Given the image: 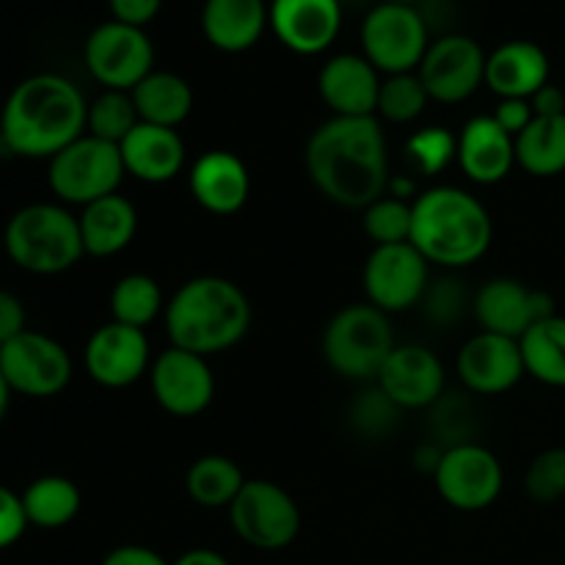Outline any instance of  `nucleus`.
I'll return each mask as SVG.
<instances>
[{
	"mask_svg": "<svg viewBox=\"0 0 565 565\" xmlns=\"http://www.w3.org/2000/svg\"><path fill=\"white\" fill-rule=\"evenodd\" d=\"M0 373L11 392L25 397H55L70 386V351L42 331H22L0 345Z\"/></svg>",
	"mask_w": 565,
	"mask_h": 565,
	"instance_id": "nucleus-12",
	"label": "nucleus"
},
{
	"mask_svg": "<svg viewBox=\"0 0 565 565\" xmlns=\"http://www.w3.org/2000/svg\"><path fill=\"white\" fill-rule=\"evenodd\" d=\"M395 348L390 315L370 301L348 303L326 323L323 359L340 379L375 384Z\"/></svg>",
	"mask_w": 565,
	"mask_h": 565,
	"instance_id": "nucleus-6",
	"label": "nucleus"
},
{
	"mask_svg": "<svg viewBox=\"0 0 565 565\" xmlns=\"http://www.w3.org/2000/svg\"><path fill=\"white\" fill-rule=\"evenodd\" d=\"M434 417H430V425H434L436 436L445 441L447 447L456 445H469L472 439V406L467 401H458L456 395H441L439 401L430 406Z\"/></svg>",
	"mask_w": 565,
	"mask_h": 565,
	"instance_id": "nucleus-40",
	"label": "nucleus"
},
{
	"mask_svg": "<svg viewBox=\"0 0 565 565\" xmlns=\"http://www.w3.org/2000/svg\"><path fill=\"white\" fill-rule=\"evenodd\" d=\"M550 83V55L527 39H513L486 58V86L500 99H530Z\"/></svg>",
	"mask_w": 565,
	"mask_h": 565,
	"instance_id": "nucleus-25",
	"label": "nucleus"
},
{
	"mask_svg": "<svg viewBox=\"0 0 565 565\" xmlns=\"http://www.w3.org/2000/svg\"><path fill=\"white\" fill-rule=\"evenodd\" d=\"M270 31L298 55L326 53L342 28L340 0H270Z\"/></svg>",
	"mask_w": 565,
	"mask_h": 565,
	"instance_id": "nucleus-20",
	"label": "nucleus"
},
{
	"mask_svg": "<svg viewBox=\"0 0 565 565\" xmlns=\"http://www.w3.org/2000/svg\"><path fill=\"white\" fill-rule=\"evenodd\" d=\"M174 565H230V561L213 550H191L177 557Z\"/></svg>",
	"mask_w": 565,
	"mask_h": 565,
	"instance_id": "nucleus-48",
	"label": "nucleus"
},
{
	"mask_svg": "<svg viewBox=\"0 0 565 565\" xmlns=\"http://www.w3.org/2000/svg\"><path fill=\"white\" fill-rule=\"evenodd\" d=\"M458 166L478 185H497L516 166V138L494 116H475L458 132Z\"/></svg>",
	"mask_w": 565,
	"mask_h": 565,
	"instance_id": "nucleus-23",
	"label": "nucleus"
},
{
	"mask_svg": "<svg viewBox=\"0 0 565 565\" xmlns=\"http://www.w3.org/2000/svg\"><path fill=\"white\" fill-rule=\"evenodd\" d=\"M381 3H408V6H414L417 0H381Z\"/></svg>",
	"mask_w": 565,
	"mask_h": 565,
	"instance_id": "nucleus-50",
	"label": "nucleus"
},
{
	"mask_svg": "<svg viewBox=\"0 0 565 565\" xmlns=\"http://www.w3.org/2000/svg\"><path fill=\"white\" fill-rule=\"evenodd\" d=\"M428 47V22L417 6L379 3L364 17L362 55L381 75L417 72Z\"/></svg>",
	"mask_w": 565,
	"mask_h": 565,
	"instance_id": "nucleus-8",
	"label": "nucleus"
},
{
	"mask_svg": "<svg viewBox=\"0 0 565 565\" xmlns=\"http://www.w3.org/2000/svg\"><path fill=\"white\" fill-rule=\"evenodd\" d=\"M430 103L428 88L423 86L417 72H403V75H386L381 81L379 108L375 114L384 116L395 125H412L425 114Z\"/></svg>",
	"mask_w": 565,
	"mask_h": 565,
	"instance_id": "nucleus-34",
	"label": "nucleus"
},
{
	"mask_svg": "<svg viewBox=\"0 0 565 565\" xmlns=\"http://www.w3.org/2000/svg\"><path fill=\"white\" fill-rule=\"evenodd\" d=\"M28 527L31 524H28L25 508H22V497L0 486V550L14 546Z\"/></svg>",
	"mask_w": 565,
	"mask_h": 565,
	"instance_id": "nucleus-42",
	"label": "nucleus"
},
{
	"mask_svg": "<svg viewBox=\"0 0 565 565\" xmlns=\"http://www.w3.org/2000/svg\"><path fill=\"white\" fill-rule=\"evenodd\" d=\"M494 121L502 127L505 132H511L513 138L519 132H524L530 127V121L535 119V110L530 105V99H500L494 108Z\"/></svg>",
	"mask_w": 565,
	"mask_h": 565,
	"instance_id": "nucleus-44",
	"label": "nucleus"
},
{
	"mask_svg": "<svg viewBox=\"0 0 565 565\" xmlns=\"http://www.w3.org/2000/svg\"><path fill=\"white\" fill-rule=\"evenodd\" d=\"M412 202L384 193L370 207L362 210V230L373 246H397L412 243Z\"/></svg>",
	"mask_w": 565,
	"mask_h": 565,
	"instance_id": "nucleus-36",
	"label": "nucleus"
},
{
	"mask_svg": "<svg viewBox=\"0 0 565 565\" xmlns=\"http://www.w3.org/2000/svg\"><path fill=\"white\" fill-rule=\"evenodd\" d=\"M149 381L158 406L171 417H199L215 397V375L207 359L174 345L152 359Z\"/></svg>",
	"mask_w": 565,
	"mask_h": 565,
	"instance_id": "nucleus-15",
	"label": "nucleus"
},
{
	"mask_svg": "<svg viewBox=\"0 0 565 565\" xmlns=\"http://www.w3.org/2000/svg\"><path fill=\"white\" fill-rule=\"evenodd\" d=\"M132 103H136L138 119L158 127H177L191 116L193 110V88L177 72L152 70L136 88H132Z\"/></svg>",
	"mask_w": 565,
	"mask_h": 565,
	"instance_id": "nucleus-28",
	"label": "nucleus"
},
{
	"mask_svg": "<svg viewBox=\"0 0 565 565\" xmlns=\"http://www.w3.org/2000/svg\"><path fill=\"white\" fill-rule=\"evenodd\" d=\"M445 364L425 345H397L375 379V386L401 412L430 408L445 395Z\"/></svg>",
	"mask_w": 565,
	"mask_h": 565,
	"instance_id": "nucleus-19",
	"label": "nucleus"
},
{
	"mask_svg": "<svg viewBox=\"0 0 565 565\" xmlns=\"http://www.w3.org/2000/svg\"><path fill=\"white\" fill-rule=\"evenodd\" d=\"M458 158V136L447 127H423L406 141V160L423 177H436Z\"/></svg>",
	"mask_w": 565,
	"mask_h": 565,
	"instance_id": "nucleus-37",
	"label": "nucleus"
},
{
	"mask_svg": "<svg viewBox=\"0 0 565 565\" xmlns=\"http://www.w3.org/2000/svg\"><path fill=\"white\" fill-rule=\"evenodd\" d=\"M166 312V298L158 281L147 274H127L110 290V315L116 323L147 331Z\"/></svg>",
	"mask_w": 565,
	"mask_h": 565,
	"instance_id": "nucleus-33",
	"label": "nucleus"
},
{
	"mask_svg": "<svg viewBox=\"0 0 565 565\" xmlns=\"http://www.w3.org/2000/svg\"><path fill=\"white\" fill-rule=\"evenodd\" d=\"M3 246L17 268L36 276H55L83 259V237L77 215L64 204H28L17 210L3 232Z\"/></svg>",
	"mask_w": 565,
	"mask_h": 565,
	"instance_id": "nucleus-5",
	"label": "nucleus"
},
{
	"mask_svg": "<svg viewBox=\"0 0 565 565\" xmlns=\"http://www.w3.org/2000/svg\"><path fill=\"white\" fill-rule=\"evenodd\" d=\"M193 202L213 215H235L252 196V174L235 152L210 149L188 174Z\"/></svg>",
	"mask_w": 565,
	"mask_h": 565,
	"instance_id": "nucleus-22",
	"label": "nucleus"
},
{
	"mask_svg": "<svg viewBox=\"0 0 565 565\" xmlns=\"http://www.w3.org/2000/svg\"><path fill=\"white\" fill-rule=\"evenodd\" d=\"M22 331H28L25 307H22V301L14 292L0 290V345L20 337Z\"/></svg>",
	"mask_w": 565,
	"mask_h": 565,
	"instance_id": "nucleus-45",
	"label": "nucleus"
},
{
	"mask_svg": "<svg viewBox=\"0 0 565 565\" xmlns=\"http://www.w3.org/2000/svg\"><path fill=\"white\" fill-rule=\"evenodd\" d=\"M88 103L64 75L42 72L17 83L0 114V141L11 154L53 160L86 132Z\"/></svg>",
	"mask_w": 565,
	"mask_h": 565,
	"instance_id": "nucleus-2",
	"label": "nucleus"
},
{
	"mask_svg": "<svg viewBox=\"0 0 565 565\" xmlns=\"http://www.w3.org/2000/svg\"><path fill=\"white\" fill-rule=\"evenodd\" d=\"M246 486V475L232 458L202 456L191 463L185 475V491L196 505L215 511V508H230L241 489Z\"/></svg>",
	"mask_w": 565,
	"mask_h": 565,
	"instance_id": "nucleus-31",
	"label": "nucleus"
},
{
	"mask_svg": "<svg viewBox=\"0 0 565 565\" xmlns=\"http://www.w3.org/2000/svg\"><path fill=\"white\" fill-rule=\"evenodd\" d=\"M312 185L329 202L364 210L390 191V152L379 116H331L303 147Z\"/></svg>",
	"mask_w": 565,
	"mask_h": 565,
	"instance_id": "nucleus-1",
	"label": "nucleus"
},
{
	"mask_svg": "<svg viewBox=\"0 0 565 565\" xmlns=\"http://www.w3.org/2000/svg\"><path fill=\"white\" fill-rule=\"evenodd\" d=\"M472 312L483 326L480 331L511 337V340H522L535 323L557 315L550 292L535 290L508 276H497L480 287L478 296L472 298Z\"/></svg>",
	"mask_w": 565,
	"mask_h": 565,
	"instance_id": "nucleus-16",
	"label": "nucleus"
},
{
	"mask_svg": "<svg viewBox=\"0 0 565 565\" xmlns=\"http://www.w3.org/2000/svg\"><path fill=\"white\" fill-rule=\"evenodd\" d=\"M99 565H171V563H166L163 555H158V552L149 550V546L127 544V546H116V550H110Z\"/></svg>",
	"mask_w": 565,
	"mask_h": 565,
	"instance_id": "nucleus-46",
	"label": "nucleus"
},
{
	"mask_svg": "<svg viewBox=\"0 0 565 565\" xmlns=\"http://www.w3.org/2000/svg\"><path fill=\"white\" fill-rule=\"evenodd\" d=\"M364 296L381 312H408L430 287V265L412 243L373 246L362 270Z\"/></svg>",
	"mask_w": 565,
	"mask_h": 565,
	"instance_id": "nucleus-13",
	"label": "nucleus"
},
{
	"mask_svg": "<svg viewBox=\"0 0 565 565\" xmlns=\"http://www.w3.org/2000/svg\"><path fill=\"white\" fill-rule=\"evenodd\" d=\"M9 403H11V386L6 384L3 373H0V423H3L6 412H9Z\"/></svg>",
	"mask_w": 565,
	"mask_h": 565,
	"instance_id": "nucleus-49",
	"label": "nucleus"
},
{
	"mask_svg": "<svg viewBox=\"0 0 565 565\" xmlns=\"http://www.w3.org/2000/svg\"><path fill=\"white\" fill-rule=\"evenodd\" d=\"M401 408L373 384V390H364L356 401L351 403V423L359 434L364 436H386L397 425Z\"/></svg>",
	"mask_w": 565,
	"mask_h": 565,
	"instance_id": "nucleus-39",
	"label": "nucleus"
},
{
	"mask_svg": "<svg viewBox=\"0 0 565 565\" xmlns=\"http://www.w3.org/2000/svg\"><path fill=\"white\" fill-rule=\"evenodd\" d=\"M381 72L362 53L331 55L318 72V94L331 116H375Z\"/></svg>",
	"mask_w": 565,
	"mask_h": 565,
	"instance_id": "nucleus-21",
	"label": "nucleus"
},
{
	"mask_svg": "<svg viewBox=\"0 0 565 565\" xmlns=\"http://www.w3.org/2000/svg\"><path fill=\"white\" fill-rule=\"evenodd\" d=\"M83 362H86V373L99 386L125 390V386L141 381L152 367L147 331L110 320L88 337Z\"/></svg>",
	"mask_w": 565,
	"mask_h": 565,
	"instance_id": "nucleus-17",
	"label": "nucleus"
},
{
	"mask_svg": "<svg viewBox=\"0 0 565 565\" xmlns=\"http://www.w3.org/2000/svg\"><path fill=\"white\" fill-rule=\"evenodd\" d=\"M20 497L28 524L42 530L66 527L81 513L83 502L81 489L70 478H61V475L36 478Z\"/></svg>",
	"mask_w": 565,
	"mask_h": 565,
	"instance_id": "nucleus-30",
	"label": "nucleus"
},
{
	"mask_svg": "<svg viewBox=\"0 0 565 565\" xmlns=\"http://www.w3.org/2000/svg\"><path fill=\"white\" fill-rule=\"evenodd\" d=\"M516 166L527 174L557 177L565 171V114L535 116L516 136Z\"/></svg>",
	"mask_w": 565,
	"mask_h": 565,
	"instance_id": "nucleus-29",
	"label": "nucleus"
},
{
	"mask_svg": "<svg viewBox=\"0 0 565 565\" xmlns=\"http://www.w3.org/2000/svg\"><path fill=\"white\" fill-rule=\"evenodd\" d=\"M270 3L265 0H204V39L221 53L252 50L270 28Z\"/></svg>",
	"mask_w": 565,
	"mask_h": 565,
	"instance_id": "nucleus-26",
	"label": "nucleus"
},
{
	"mask_svg": "<svg viewBox=\"0 0 565 565\" xmlns=\"http://www.w3.org/2000/svg\"><path fill=\"white\" fill-rule=\"evenodd\" d=\"M160 6H163V0H108L110 20L136 28H147L160 14Z\"/></svg>",
	"mask_w": 565,
	"mask_h": 565,
	"instance_id": "nucleus-43",
	"label": "nucleus"
},
{
	"mask_svg": "<svg viewBox=\"0 0 565 565\" xmlns=\"http://www.w3.org/2000/svg\"><path fill=\"white\" fill-rule=\"evenodd\" d=\"M125 174L119 143L103 141L88 132L61 149L47 166L50 191L64 204H81V207L119 193Z\"/></svg>",
	"mask_w": 565,
	"mask_h": 565,
	"instance_id": "nucleus-7",
	"label": "nucleus"
},
{
	"mask_svg": "<svg viewBox=\"0 0 565 565\" xmlns=\"http://www.w3.org/2000/svg\"><path fill=\"white\" fill-rule=\"evenodd\" d=\"M226 511L237 539L254 550H287L301 533L298 502L274 480H246Z\"/></svg>",
	"mask_w": 565,
	"mask_h": 565,
	"instance_id": "nucleus-9",
	"label": "nucleus"
},
{
	"mask_svg": "<svg viewBox=\"0 0 565 565\" xmlns=\"http://www.w3.org/2000/svg\"><path fill=\"white\" fill-rule=\"evenodd\" d=\"M524 491L533 502L550 505L565 497V447H550L530 461Z\"/></svg>",
	"mask_w": 565,
	"mask_h": 565,
	"instance_id": "nucleus-38",
	"label": "nucleus"
},
{
	"mask_svg": "<svg viewBox=\"0 0 565 565\" xmlns=\"http://www.w3.org/2000/svg\"><path fill=\"white\" fill-rule=\"evenodd\" d=\"M77 224H81L83 252L88 257H114L136 241L138 210L121 193H110L86 204L77 215Z\"/></svg>",
	"mask_w": 565,
	"mask_h": 565,
	"instance_id": "nucleus-27",
	"label": "nucleus"
},
{
	"mask_svg": "<svg viewBox=\"0 0 565 565\" xmlns=\"http://www.w3.org/2000/svg\"><path fill=\"white\" fill-rule=\"evenodd\" d=\"M412 246L428 265L458 270L486 257L494 224L478 196L456 185H436L412 202Z\"/></svg>",
	"mask_w": 565,
	"mask_h": 565,
	"instance_id": "nucleus-4",
	"label": "nucleus"
},
{
	"mask_svg": "<svg viewBox=\"0 0 565 565\" xmlns=\"http://www.w3.org/2000/svg\"><path fill=\"white\" fill-rule=\"evenodd\" d=\"M530 105H533L535 116H561L565 114V92L555 83H546L530 97Z\"/></svg>",
	"mask_w": 565,
	"mask_h": 565,
	"instance_id": "nucleus-47",
	"label": "nucleus"
},
{
	"mask_svg": "<svg viewBox=\"0 0 565 565\" xmlns=\"http://www.w3.org/2000/svg\"><path fill=\"white\" fill-rule=\"evenodd\" d=\"M456 373L463 390L472 395H505L527 375V367L519 340L480 331L463 342L456 359Z\"/></svg>",
	"mask_w": 565,
	"mask_h": 565,
	"instance_id": "nucleus-18",
	"label": "nucleus"
},
{
	"mask_svg": "<svg viewBox=\"0 0 565 565\" xmlns=\"http://www.w3.org/2000/svg\"><path fill=\"white\" fill-rule=\"evenodd\" d=\"M486 58L489 53H483V47L467 33H445L430 42L417 70L430 103H467L486 83Z\"/></svg>",
	"mask_w": 565,
	"mask_h": 565,
	"instance_id": "nucleus-14",
	"label": "nucleus"
},
{
	"mask_svg": "<svg viewBox=\"0 0 565 565\" xmlns=\"http://www.w3.org/2000/svg\"><path fill=\"white\" fill-rule=\"evenodd\" d=\"M119 152L127 174L149 185L171 182L185 166V141L180 132L147 121L132 127L130 136L119 143Z\"/></svg>",
	"mask_w": 565,
	"mask_h": 565,
	"instance_id": "nucleus-24",
	"label": "nucleus"
},
{
	"mask_svg": "<svg viewBox=\"0 0 565 565\" xmlns=\"http://www.w3.org/2000/svg\"><path fill=\"white\" fill-rule=\"evenodd\" d=\"M527 375L546 386L565 390V318H552L535 323L527 334L519 340Z\"/></svg>",
	"mask_w": 565,
	"mask_h": 565,
	"instance_id": "nucleus-32",
	"label": "nucleus"
},
{
	"mask_svg": "<svg viewBox=\"0 0 565 565\" xmlns=\"http://www.w3.org/2000/svg\"><path fill=\"white\" fill-rule=\"evenodd\" d=\"M166 334L171 345L210 359L235 348L252 329L248 296L224 276H196L166 301Z\"/></svg>",
	"mask_w": 565,
	"mask_h": 565,
	"instance_id": "nucleus-3",
	"label": "nucleus"
},
{
	"mask_svg": "<svg viewBox=\"0 0 565 565\" xmlns=\"http://www.w3.org/2000/svg\"><path fill=\"white\" fill-rule=\"evenodd\" d=\"M86 70L108 92H132L154 70V44L143 28L99 22L83 47Z\"/></svg>",
	"mask_w": 565,
	"mask_h": 565,
	"instance_id": "nucleus-10",
	"label": "nucleus"
},
{
	"mask_svg": "<svg viewBox=\"0 0 565 565\" xmlns=\"http://www.w3.org/2000/svg\"><path fill=\"white\" fill-rule=\"evenodd\" d=\"M425 315L439 326H452L467 309V292L456 279L430 281L428 292L423 298Z\"/></svg>",
	"mask_w": 565,
	"mask_h": 565,
	"instance_id": "nucleus-41",
	"label": "nucleus"
},
{
	"mask_svg": "<svg viewBox=\"0 0 565 565\" xmlns=\"http://www.w3.org/2000/svg\"><path fill=\"white\" fill-rule=\"evenodd\" d=\"M436 491L456 511H486L494 505L505 486V469L489 447L469 445L445 447L434 472Z\"/></svg>",
	"mask_w": 565,
	"mask_h": 565,
	"instance_id": "nucleus-11",
	"label": "nucleus"
},
{
	"mask_svg": "<svg viewBox=\"0 0 565 565\" xmlns=\"http://www.w3.org/2000/svg\"><path fill=\"white\" fill-rule=\"evenodd\" d=\"M138 110L130 92H108L105 88L94 103H88L86 132L103 141L121 143L138 125Z\"/></svg>",
	"mask_w": 565,
	"mask_h": 565,
	"instance_id": "nucleus-35",
	"label": "nucleus"
}]
</instances>
